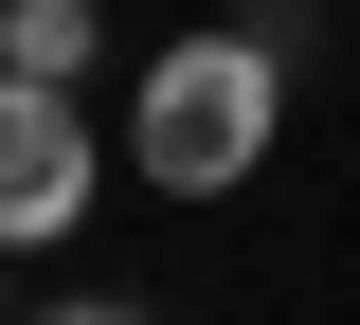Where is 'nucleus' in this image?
<instances>
[{"instance_id": "f03ea898", "label": "nucleus", "mask_w": 360, "mask_h": 325, "mask_svg": "<svg viewBox=\"0 0 360 325\" xmlns=\"http://www.w3.org/2000/svg\"><path fill=\"white\" fill-rule=\"evenodd\" d=\"M90 199H108V127H90V91H18V73H0V253L90 235Z\"/></svg>"}, {"instance_id": "39448f33", "label": "nucleus", "mask_w": 360, "mask_h": 325, "mask_svg": "<svg viewBox=\"0 0 360 325\" xmlns=\"http://www.w3.org/2000/svg\"><path fill=\"white\" fill-rule=\"evenodd\" d=\"M0 325H18V253H0Z\"/></svg>"}, {"instance_id": "20e7f679", "label": "nucleus", "mask_w": 360, "mask_h": 325, "mask_svg": "<svg viewBox=\"0 0 360 325\" xmlns=\"http://www.w3.org/2000/svg\"><path fill=\"white\" fill-rule=\"evenodd\" d=\"M54 325H144V307H127V289H72V307H54Z\"/></svg>"}, {"instance_id": "7ed1b4c3", "label": "nucleus", "mask_w": 360, "mask_h": 325, "mask_svg": "<svg viewBox=\"0 0 360 325\" xmlns=\"http://www.w3.org/2000/svg\"><path fill=\"white\" fill-rule=\"evenodd\" d=\"M90 54H108V0H0V73L18 91H90Z\"/></svg>"}, {"instance_id": "f257e3e1", "label": "nucleus", "mask_w": 360, "mask_h": 325, "mask_svg": "<svg viewBox=\"0 0 360 325\" xmlns=\"http://www.w3.org/2000/svg\"><path fill=\"white\" fill-rule=\"evenodd\" d=\"M270 127H288V54L252 18H198V37H162L127 73V181L144 199H234L270 163Z\"/></svg>"}]
</instances>
